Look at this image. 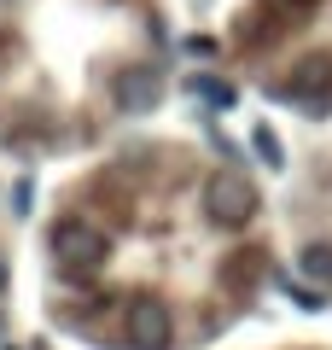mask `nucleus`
I'll use <instances>...</instances> for the list:
<instances>
[{
    "instance_id": "f257e3e1",
    "label": "nucleus",
    "mask_w": 332,
    "mask_h": 350,
    "mask_svg": "<svg viewBox=\"0 0 332 350\" xmlns=\"http://www.w3.org/2000/svg\"><path fill=\"white\" fill-rule=\"evenodd\" d=\"M47 251H53V269H59V275H70V280H87V275H99V269L111 262L105 228H94L87 216H64V222H53Z\"/></svg>"
},
{
    "instance_id": "f03ea898",
    "label": "nucleus",
    "mask_w": 332,
    "mask_h": 350,
    "mask_svg": "<svg viewBox=\"0 0 332 350\" xmlns=\"http://www.w3.org/2000/svg\"><path fill=\"white\" fill-rule=\"evenodd\" d=\"M274 94L292 100L303 117H332V53H303V59L274 82Z\"/></svg>"
},
{
    "instance_id": "7ed1b4c3",
    "label": "nucleus",
    "mask_w": 332,
    "mask_h": 350,
    "mask_svg": "<svg viewBox=\"0 0 332 350\" xmlns=\"http://www.w3.org/2000/svg\"><path fill=\"white\" fill-rule=\"evenodd\" d=\"M257 211H262V199H257V187H251L239 170H216L204 181V216L216 228H245Z\"/></svg>"
},
{
    "instance_id": "20e7f679",
    "label": "nucleus",
    "mask_w": 332,
    "mask_h": 350,
    "mask_svg": "<svg viewBox=\"0 0 332 350\" xmlns=\"http://www.w3.org/2000/svg\"><path fill=\"white\" fill-rule=\"evenodd\" d=\"M123 338H128V350H175V315H169V304L152 298V292L128 298Z\"/></svg>"
},
{
    "instance_id": "39448f33",
    "label": "nucleus",
    "mask_w": 332,
    "mask_h": 350,
    "mask_svg": "<svg viewBox=\"0 0 332 350\" xmlns=\"http://www.w3.org/2000/svg\"><path fill=\"white\" fill-rule=\"evenodd\" d=\"M111 100H117V111H128V117L158 111V100H163V76L152 70V64H128V70L111 76Z\"/></svg>"
},
{
    "instance_id": "423d86ee",
    "label": "nucleus",
    "mask_w": 332,
    "mask_h": 350,
    "mask_svg": "<svg viewBox=\"0 0 332 350\" xmlns=\"http://www.w3.org/2000/svg\"><path fill=\"white\" fill-rule=\"evenodd\" d=\"M286 12H292L286 0H262V6H251V12L239 18V41H245V47H268V41L286 29Z\"/></svg>"
},
{
    "instance_id": "0eeeda50",
    "label": "nucleus",
    "mask_w": 332,
    "mask_h": 350,
    "mask_svg": "<svg viewBox=\"0 0 332 350\" xmlns=\"http://www.w3.org/2000/svg\"><path fill=\"white\" fill-rule=\"evenodd\" d=\"M303 275H315V280L332 286V245H309L303 251Z\"/></svg>"
},
{
    "instance_id": "6e6552de",
    "label": "nucleus",
    "mask_w": 332,
    "mask_h": 350,
    "mask_svg": "<svg viewBox=\"0 0 332 350\" xmlns=\"http://www.w3.org/2000/svg\"><path fill=\"white\" fill-rule=\"evenodd\" d=\"M193 94H198V100H210V105H234V88H227V82H210V76H193Z\"/></svg>"
},
{
    "instance_id": "1a4fd4ad",
    "label": "nucleus",
    "mask_w": 332,
    "mask_h": 350,
    "mask_svg": "<svg viewBox=\"0 0 332 350\" xmlns=\"http://www.w3.org/2000/svg\"><path fill=\"white\" fill-rule=\"evenodd\" d=\"M221 280H227V286H239V280H245V286H251V280H257V257H234L227 269H221Z\"/></svg>"
},
{
    "instance_id": "9d476101",
    "label": "nucleus",
    "mask_w": 332,
    "mask_h": 350,
    "mask_svg": "<svg viewBox=\"0 0 332 350\" xmlns=\"http://www.w3.org/2000/svg\"><path fill=\"white\" fill-rule=\"evenodd\" d=\"M251 140H257V152H262V163H274V170H280V140H274V129H257V135H251Z\"/></svg>"
},
{
    "instance_id": "9b49d317",
    "label": "nucleus",
    "mask_w": 332,
    "mask_h": 350,
    "mask_svg": "<svg viewBox=\"0 0 332 350\" xmlns=\"http://www.w3.org/2000/svg\"><path fill=\"white\" fill-rule=\"evenodd\" d=\"M286 6H292V12H309V6H320V0H286Z\"/></svg>"
},
{
    "instance_id": "f8f14e48",
    "label": "nucleus",
    "mask_w": 332,
    "mask_h": 350,
    "mask_svg": "<svg viewBox=\"0 0 332 350\" xmlns=\"http://www.w3.org/2000/svg\"><path fill=\"white\" fill-rule=\"evenodd\" d=\"M0 286H6V262H0Z\"/></svg>"
}]
</instances>
